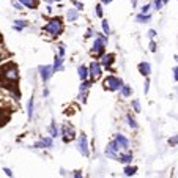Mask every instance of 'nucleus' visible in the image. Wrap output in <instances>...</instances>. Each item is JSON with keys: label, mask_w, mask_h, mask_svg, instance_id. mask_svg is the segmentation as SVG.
<instances>
[{"label": "nucleus", "mask_w": 178, "mask_h": 178, "mask_svg": "<svg viewBox=\"0 0 178 178\" xmlns=\"http://www.w3.org/2000/svg\"><path fill=\"white\" fill-rule=\"evenodd\" d=\"M43 30H44L46 33H49V35H52V36H58L60 33L63 32V22H62V19H60V18H52L48 24L43 27Z\"/></svg>", "instance_id": "f257e3e1"}, {"label": "nucleus", "mask_w": 178, "mask_h": 178, "mask_svg": "<svg viewBox=\"0 0 178 178\" xmlns=\"http://www.w3.org/2000/svg\"><path fill=\"white\" fill-rule=\"evenodd\" d=\"M125 85L123 80L117 76H107L104 79V90H109V92H117V90H122V87Z\"/></svg>", "instance_id": "f03ea898"}, {"label": "nucleus", "mask_w": 178, "mask_h": 178, "mask_svg": "<svg viewBox=\"0 0 178 178\" xmlns=\"http://www.w3.org/2000/svg\"><path fill=\"white\" fill-rule=\"evenodd\" d=\"M106 44H107V43L104 41L101 36H98V38L95 39V43H93L92 55H95V57H103V55H104V51H106Z\"/></svg>", "instance_id": "7ed1b4c3"}, {"label": "nucleus", "mask_w": 178, "mask_h": 178, "mask_svg": "<svg viewBox=\"0 0 178 178\" xmlns=\"http://www.w3.org/2000/svg\"><path fill=\"white\" fill-rule=\"evenodd\" d=\"M88 68H90V77L93 80H98L101 77V68H103L101 62H92Z\"/></svg>", "instance_id": "20e7f679"}, {"label": "nucleus", "mask_w": 178, "mask_h": 178, "mask_svg": "<svg viewBox=\"0 0 178 178\" xmlns=\"http://www.w3.org/2000/svg\"><path fill=\"white\" fill-rule=\"evenodd\" d=\"M77 148H79V152L84 154V156H88V145H87V136L85 134H80L79 137H77Z\"/></svg>", "instance_id": "39448f33"}, {"label": "nucleus", "mask_w": 178, "mask_h": 178, "mask_svg": "<svg viewBox=\"0 0 178 178\" xmlns=\"http://www.w3.org/2000/svg\"><path fill=\"white\" fill-rule=\"evenodd\" d=\"M118 150H120V147H118V143H117V140L113 139L106 148V156L107 158H113V159H118V156H117V152H118Z\"/></svg>", "instance_id": "423d86ee"}, {"label": "nucleus", "mask_w": 178, "mask_h": 178, "mask_svg": "<svg viewBox=\"0 0 178 178\" xmlns=\"http://www.w3.org/2000/svg\"><path fill=\"white\" fill-rule=\"evenodd\" d=\"M113 62H115V55H113V54H104V55L101 57V65L106 69H110V71H112Z\"/></svg>", "instance_id": "0eeeda50"}, {"label": "nucleus", "mask_w": 178, "mask_h": 178, "mask_svg": "<svg viewBox=\"0 0 178 178\" xmlns=\"http://www.w3.org/2000/svg\"><path fill=\"white\" fill-rule=\"evenodd\" d=\"M39 71H41V79H43V82H46V80L51 77L54 73H55V69H54V65L52 66H41L39 68Z\"/></svg>", "instance_id": "6e6552de"}, {"label": "nucleus", "mask_w": 178, "mask_h": 178, "mask_svg": "<svg viewBox=\"0 0 178 178\" xmlns=\"http://www.w3.org/2000/svg\"><path fill=\"white\" fill-rule=\"evenodd\" d=\"M115 140H117V143H118V147H120L122 150H125V152H126V150L129 148V140H128L125 136H122V134H117V136H115Z\"/></svg>", "instance_id": "1a4fd4ad"}, {"label": "nucleus", "mask_w": 178, "mask_h": 178, "mask_svg": "<svg viewBox=\"0 0 178 178\" xmlns=\"http://www.w3.org/2000/svg\"><path fill=\"white\" fill-rule=\"evenodd\" d=\"M139 73L142 76H145V77H148L150 76V73H152V66H150V63L148 62H142V63H139Z\"/></svg>", "instance_id": "9d476101"}, {"label": "nucleus", "mask_w": 178, "mask_h": 178, "mask_svg": "<svg viewBox=\"0 0 178 178\" xmlns=\"http://www.w3.org/2000/svg\"><path fill=\"white\" fill-rule=\"evenodd\" d=\"M63 140L65 142H69L71 139H74V129H73V126H68V125H65L63 126Z\"/></svg>", "instance_id": "9b49d317"}, {"label": "nucleus", "mask_w": 178, "mask_h": 178, "mask_svg": "<svg viewBox=\"0 0 178 178\" xmlns=\"http://www.w3.org/2000/svg\"><path fill=\"white\" fill-rule=\"evenodd\" d=\"M51 137H41V140H39L38 143H35V148H39V147H48V148H52L54 142H52Z\"/></svg>", "instance_id": "f8f14e48"}, {"label": "nucleus", "mask_w": 178, "mask_h": 178, "mask_svg": "<svg viewBox=\"0 0 178 178\" xmlns=\"http://www.w3.org/2000/svg\"><path fill=\"white\" fill-rule=\"evenodd\" d=\"M118 161H120V162H123V164H129L131 161H132V153L128 152V150H126V153H120Z\"/></svg>", "instance_id": "ddd939ff"}, {"label": "nucleus", "mask_w": 178, "mask_h": 178, "mask_svg": "<svg viewBox=\"0 0 178 178\" xmlns=\"http://www.w3.org/2000/svg\"><path fill=\"white\" fill-rule=\"evenodd\" d=\"M77 73H79V77L82 80H85L87 77L90 76V68H87V66H84V65H80L79 68H77Z\"/></svg>", "instance_id": "4468645a"}, {"label": "nucleus", "mask_w": 178, "mask_h": 178, "mask_svg": "<svg viewBox=\"0 0 178 178\" xmlns=\"http://www.w3.org/2000/svg\"><path fill=\"white\" fill-rule=\"evenodd\" d=\"M123 172H125V175H126V177H132V175H136L137 167H136V166H126Z\"/></svg>", "instance_id": "2eb2a0df"}, {"label": "nucleus", "mask_w": 178, "mask_h": 178, "mask_svg": "<svg viewBox=\"0 0 178 178\" xmlns=\"http://www.w3.org/2000/svg\"><path fill=\"white\" fill-rule=\"evenodd\" d=\"M93 82H95L93 79H90V80H87V79H85V80H82V84H80V88H79V90H80V92H87V90H88L90 87H92V84H93Z\"/></svg>", "instance_id": "dca6fc26"}, {"label": "nucleus", "mask_w": 178, "mask_h": 178, "mask_svg": "<svg viewBox=\"0 0 178 178\" xmlns=\"http://www.w3.org/2000/svg\"><path fill=\"white\" fill-rule=\"evenodd\" d=\"M150 19H152V16H150V14H143V13H140V14L136 16V21L140 22V24H143V22H148Z\"/></svg>", "instance_id": "f3484780"}, {"label": "nucleus", "mask_w": 178, "mask_h": 178, "mask_svg": "<svg viewBox=\"0 0 178 178\" xmlns=\"http://www.w3.org/2000/svg\"><path fill=\"white\" fill-rule=\"evenodd\" d=\"M77 11H79V10H69V11H68V14H66V18H68V21H69V22L76 21V19L79 18V14H77Z\"/></svg>", "instance_id": "a211bd4d"}, {"label": "nucleus", "mask_w": 178, "mask_h": 178, "mask_svg": "<svg viewBox=\"0 0 178 178\" xmlns=\"http://www.w3.org/2000/svg\"><path fill=\"white\" fill-rule=\"evenodd\" d=\"M27 25H29V22H27V21H14V25H13V29L21 32V30L24 29V27H27Z\"/></svg>", "instance_id": "6ab92c4d"}, {"label": "nucleus", "mask_w": 178, "mask_h": 178, "mask_svg": "<svg viewBox=\"0 0 178 178\" xmlns=\"http://www.w3.org/2000/svg\"><path fill=\"white\" fill-rule=\"evenodd\" d=\"M21 3H24L27 8H36L38 6V2L36 0H19Z\"/></svg>", "instance_id": "aec40b11"}, {"label": "nucleus", "mask_w": 178, "mask_h": 178, "mask_svg": "<svg viewBox=\"0 0 178 178\" xmlns=\"http://www.w3.org/2000/svg\"><path fill=\"white\" fill-rule=\"evenodd\" d=\"M62 63H63V57L62 55L55 57V62H54V69H55V71L62 69Z\"/></svg>", "instance_id": "412c9836"}, {"label": "nucleus", "mask_w": 178, "mask_h": 178, "mask_svg": "<svg viewBox=\"0 0 178 178\" xmlns=\"http://www.w3.org/2000/svg\"><path fill=\"white\" fill-rule=\"evenodd\" d=\"M120 93H122V96L128 98V96H131L132 90H131V87H129V85H123V87H122V90H120Z\"/></svg>", "instance_id": "4be33fe9"}, {"label": "nucleus", "mask_w": 178, "mask_h": 178, "mask_svg": "<svg viewBox=\"0 0 178 178\" xmlns=\"http://www.w3.org/2000/svg\"><path fill=\"white\" fill-rule=\"evenodd\" d=\"M49 132H51V136L52 137H57L58 136V129H57V126H55V122H52V125H51V128H49Z\"/></svg>", "instance_id": "5701e85b"}, {"label": "nucleus", "mask_w": 178, "mask_h": 178, "mask_svg": "<svg viewBox=\"0 0 178 178\" xmlns=\"http://www.w3.org/2000/svg\"><path fill=\"white\" fill-rule=\"evenodd\" d=\"M126 118H128V123H129V126L132 128V129H137V122H136V120H134L131 115H128Z\"/></svg>", "instance_id": "b1692460"}, {"label": "nucleus", "mask_w": 178, "mask_h": 178, "mask_svg": "<svg viewBox=\"0 0 178 178\" xmlns=\"http://www.w3.org/2000/svg\"><path fill=\"white\" fill-rule=\"evenodd\" d=\"M101 24H103V30H104V33H106V35H109V33H110V29H109V22H107L106 19H103V22H101Z\"/></svg>", "instance_id": "393cba45"}, {"label": "nucleus", "mask_w": 178, "mask_h": 178, "mask_svg": "<svg viewBox=\"0 0 178 178\" xmlns=\"http://www.w3.org/2000/svg\"><path fill=\"white\" fill-rule=\"evenodd\" d=\"M29 118H32V115H33V98H30L29 99Z\"/></svg>", "instance_id": "a878e982"}, {"label": "nucleus", "mask_w": 178, "mask_h": 178, "mask_svg": "<svg viewBox=\"0 0 178 178\" xmlns=\"http://www.w3.org/2000/svg\"><path fill=\"white\" fill-rule=\"evenodd\" d=\"M153 6H154L156 10H161V8L164 6V2H162V0H154V2H153Z\"/></svg>", "instance_id": "bb28decb"}, {"label": "nucleus", "mask_w": 178, "mask_h": 178, "mask_svg": "<svg viewBox=\"0 0 178 178\" xmlns=\"http://www.w3.org/2000/svg\"><path fill=\"white\" fill-rule=\"evenodd\" d=\"M150 8H152V3H147V5L142 6V10H140V13H143V14H148Z\"/></svg>", "instance_id": "cd10ccee"}, {"label": "nucleus", "mask_w": 178, "mask_h": 178, "mask_svg": "<svg viewBox=\"0 0 178 178\" xmlns=\"http://www.w3.org/2000/svg\"><path fill=\"white\" fill-rule=\"evenodd\" d=\"M132 106H134V110H136V112H140V103L137 101V99H132Z\"/></svg>", "instance_id": "c85d7f7f"}, {"label": "nucleus", "mask_w": 178, "mask_h": 178, "mask_svg": "<svg viewBox=\"0 0 178 178\" xmlns=\"http://www.w3.org/2000/svg\"><path fill=\"white\" fill-rule=\"evenodd\" d=\"M96 16H98V18H103V5L101 3L96 5Z\"/></svg>", "instance_id": "c756f323"}, {"label": "nucleus", "mask_w": 178, "mask_h": 178, "mask_svg": "<svg viewBox=\"0 0 178 178\" xmlns=\"http://www.w3.org/2000/svg\"><path fill=\"white\" fill-rule=\"evenodd\" d=\"M148 88H150V79L147 77L145 79V87H143V93H145V95L148 93Z\"/></svg>", "instance_id": "7c9ffc66"}, {"label": "nucleus", "mask_w": 178, "mask_h": 178, "mask_svg": "<svg viewBox=\"0 0 178 178\" xmlns=\"http://www.w3.org/2000/svg\"><path fill=\"white\" fill-rule=\"evenodd\" d=\"M73 3H74V6L79 10V11H80V10H84V5H82L80 2H77V0H73Z\"/></svg>", "instance_id": "2f4dec72"}, {"label": "nucleus", "mask_w": 178, "mask_h": 178, "mask_svg": "<svg viewBox=\"0 0 178 178\" xmlns=\"http://www.w3.org/2000/svg\"><path fill=\"white\" fill-rule=\"evenodd\" d=\"M169 143L170 145H177L178 143V136H173L172 139H169Z\"/></svg>", "instance_id": "473e14b6"}, {"label": "nucleus", "mask_w": 178, "mask_h": 178, "mask_svg": "<svg viewBox=\"0 0 178 178\" xmlns=\"http://www.w3.org/2000/svg\"><path fill=\"white\" fill-rule=\"evenodd\" d=\"M22 5H24V3H18V0H13V6H14V8L22 10Z\"/></svg>", "instance_id": "72a5a7b5"}, {"label": "nucleus", "mask_w": 178, "mask_h": 178, "mask_svg": "<svg viewBox=\"0 0 178 178\" xmlns=\"http://www.w3.org/2000/svg\"><path fill=\"white\" fill-rule=\"evenodd\" d=\"M156 49H158L156 43H154V41H152V43H150V51H152V52H156Z\"/></svg>", "instance_id": "f704fd0d"}, {"label": "nucleus", "mask_w": 178, "mask_h": 178, "mask_svg": "<svg viewBox=\"0 0 178 178\" xmlns=\"http://www.w3.org/2000/svg\"><path fill=\"white\" fill-rule=\"evenodd\" d=\"M148 36H150V38H152V39H154V36H156V30H148Z\"/></svg>", "instance_id": "c9c22d12"}, {"label": "nucleus", "mask_w": 178, "mask_h": 178, "mask_svg": "<svg viewBox=\"0 0 178 178\" xmlns=\"http://www.w3.org/2000/svg\"><path fill=\"white\" fill-rule=\"evenodd\" d=\"M173 77H175V80L178 82V66H175V68H173Z\"/></svg>", "instance_id": "e433bc0d"}, {"label": "nucleus", "mask_w": 178, "mask_h": 178, "mask_svg": "<svg viewBox=\"0 0 178 178\" xmlns=\"http://www.w3.org/2000/svg\"><path fill=\"white\" fill-rule=\"evenodd\" d=\"M3 172H5L8 177H11V175H13V173H11V170H10V169H6V167H5V169H3Z\"/></svg>", "instance_id": "4c0bfd02"}, {"label": "nucleus", "mask_w": 178, "mask_h": 178, "mask_svg": "<svg viewBox=\"0 0 178 178\" xmlns=\"http://www.w3.org/2000/svg\"><path fill=\"white\" fill-rule=\"evenodd\" d=\"M90 36H93V30L90 29L88 32H87V35H85V38H90Z\"/></svg>", "instance_id": "58836bf2"}, {"label": "nucleus", "mask_w": 178, "mask_h": 178, "mask_svg": "<svg viewBox=\"0 0 178 178\" xmlns=\"http://www.w3.org/2000/svg\"><path fill=\"white\" fill-rule=\"evenodd\" d=\"M60 55H65V46H60Z\"/></svg>", "instance_id": "ea45409f"}, {"label": "nucleus", "mask_w": 178, "mask_h": 178, "mask_svg": "<svg viewBox=\"0 0 178 178\" xmlns=\"http://www.w3.org/2000/svg\"><path fill=\"white\" fill-rule=\"evenodd\" d=\"M74 177L76 178H80V177H82V172H74Z\"/></svg>", "instance_id": "a19ab883"}, {"label": "nucleus", "mask_w": 178, "mask_h": 178, "mask_svg": "<svg viewBox=\"0 0 178 178\" xmlns=\"http://www.w3.org/2000/svg\"><path fill=\"white\" fill-rule=\"evenodd\" d=\"M110 2H112V0H101L103 5H107V3H110Z\"/></svg>", "instance_id": "79ce46f5"}, {"label": "nucleus", "mask_w": 178, "mask_h": 178, "mask_svg": "<svg viewBox=\"0 0 178 178\" xmlns=\"http://www.w3.org/2000/svg\"><path fill=\"white\" fill-rule=\"evenodd\" d=\"M44 2H48V3H52V2H54V0H44Z\"/></svg>", "instance_id": "37998d69"}, {"label": "nucleus", "mask_w": 178, "mask_h": 178, "mask_svg": "<svg viewBox=\"0 0 178 178\" xmlns=\"http://www.w3.org/2000/svg\"><path fill=\"white\" fill-rule=\"evenodd\" d=\"M162 2H164V5H166V3H167V2H169V0H162Z\"/></svg>", "instance_id": "c03bdc74"}, {"label": "nucleus", "mask_w": 178, "mask_h": 178, "mask_svg": "<svg viewBox=\"0 0 178 178\" xmlns=\"http://www.w3.org/2000/svg\"><path fill=\"white\" fill-rule=\"evenodd\" d=\"M54 2H62V0H54Z\"/></svg>", "instance_id": "a18cd8bd"}]
</instances>
